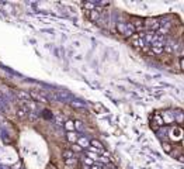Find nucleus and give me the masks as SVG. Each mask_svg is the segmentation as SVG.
Returning a JSON list of instances; mask_svg holds the SVG:
<instances>
[{
  "label": "nucleus",
  "mask_w": 184,
  "mask_h": 169,
  "mask_svg": "<svg viewBox=\"0 0 184 169\" xmlns=\"http://www.w3.org/2000/svg\"><path fill=\"white\" fill-rule=\"evenodd\" d=\"M160 117L163 120V124H166V125H171L174 123V114H173V111H170V110L163 111Z\"/></svg>",
  "instance_id": "nucleus-1"
},
{
  "label": "nucleus",
  "mask_w": 184,
  "mask_h": 169,
  "mask_svg": "<svg viewBox=\"0 0 184 169\" xmlns=\"http://www.w3.org/2000/svg\"><path fill=\"white\" fill-rule=\"evenodd\" d=\"M159 128H160V127H159L157 124H155V123H153V121H152V123H150V130H152V131H155V133H156V131H157Z\"/></svg>",
  "instance_id": "nucleus-18"
},
{
  "label": "nucleus",
  "mask_w": 184,
  "mask_h": 169,
  "mask_svg": "<svg viewBox=\"0 0 184 169\" xmlns=\"http://www.w3.org/2000/svg\"><path fill=\"white\" fill-rule=\"evenodd\" d=\"M17 94H18V97L24 99V100H28V99H30V94L25 93V92H21V90H17Z\"/></svg>",
  "instance_id": "nucleus-13"
},
{
  "label": "nucleus",
  "mask_w": 184,
  "mask_h": 169,
  "mask_svg": "<svg viewBox=\"0 0 184 169\" xmlns=\"http://www.w3.org/2000/svg\"><path fill=\"white\" fill-rule=\"evenodd\" d=\"M153 123H155V124H157L159 127H163V125H165V124H163V120H162L160 114H155V116H153Z\"/></svg>",
  "instance_id": "nucleus-11"
},
{
  "label": "nucleus",
  "mask_w": 184,
  "mask_h": 169,
  "mask_svg": "<svg viewBox=\"0 0 184 169\" xmlns=\"http://www.w3.org/2000/svg\"><path fill=\"white\" fill-rule=\"evenodd\" d=\"M30 97H32L34 100L39 102V103H48V99H47V97L41 96V94L37 93V92H31V93H30Z\"/></svg>",
  "instance_id": "nucleus-3"
},
{
  "label": "nucleus",
  "mask_w": 184,
  "mask_h": 169,
  "mask_svg": "<svg viewBox=\"0 0 184 169\" xmlns=\"http://www.w3.org/2000/svg\"><path fill=\"white\" fill-rule=\"evenodd\" d=\"M65 128L68 130V133H70V131H75V121L68 120L66 123H65Z\"/></svg>",
  "instance_id": "nucleus-9"
},
{
  "label": "nucleus",
  "mask_w": 184,
  "mask_h": 169,
  "mask_svg": "<svg viewBox=\"0 0 184 169\" xmlns=\"http://www.w3.org/2000/svg\"><path fill=\"white\" fill-rule=\"evenodd\" d=\"M75 130H83V124L80 121H75Z\"/></svg>",
  "instance_id": "nucleus-20"
},
{
  "label": "nucleus",
  "mask_w": 184,
  "mask_h": 169,
  "mask_svg": "<svg viewBox=\"0 0 184 169\" xmlns=\"http://www.w3.org/2000/svg\"><path fill=\"white\" fill-rule=\"evenodd\" d=\"M72 152H73V154H75V152H81V151H83V148H81V147H79V145H76V144H73V145H72V149H70Z\"/></svg>",
  "instance_id": "nucleus-15"
},
{
  "label": "nucleus",
  "mask_w": 184,
  "mask_h": 169,
  "mask_svg": "<svg viewBox=\"0 0 184 169\" xmlns=\"http://www.w3.org/2000/svg\"><path fill=\"white\" fill-rule=\"evenodd\" d=\"M77 141H79V147H81V148L90 147V141H89V139H86V138H77Z\"/></svg>",
  "instance_id": "nucleus-10"
},
{
  "label": "nucleus",
  "mask_w": 184,
  "mask_h": 169,
  "mask_svg": "<svg viewBox=\"0 0 184 169\" xmlns=\"http://www.w3.org/2000/svg\"><path fill=\"white\" fill-rule=\"evenodd\" d=\"M76 162H77L76 158H69V159H66V165H76Z\"/></svg>",
  "instance_id": "nucleus-17"
},
{
  "label": "nucleus",
  "mask_w": 184,
  "mask_h": 169,
  "mask_svg": "<svg viewBox=\"0 0 184 169\" xmlns=\"http://www.w3.org/2000/svg\"><path fill=\"white\" fill-rule=\"evenodd\" d=\"M72 106H73V107H77V109H81V107H84L83 103H79V102H72Z\"/></svg>",
  "instance_id": "nucleus-19"
},
{
  "label": "nucleus",
  "mask_w": 184,
  "mask_h": 169,
  "mask_svg": "<svg viewBox=\"0 0 184 169\" xmlns=\"http://www.w3.org/2000/svg\"><path fill=\"white\" fill-rule=\"evenodd\" d=\"M68 141H70L72 144H75L76 141H77V135H76V133H73V131H70V133H68Z\"/></svg>",
  "instance_id": "nucleus-12"
},
{
  "label": "nucleus",
  "mask_w": 184,
  "mask_h": 169,
  "mask_svg": "<svg viewBox=\"0 0 184 169\" xmlns=\"http://www.w3.org/2000/svg\"><path fill=\"white\" fill-rule=\"evenodd\" d=\"M25 114H27V111H23V110H18V111H17V116H18L20 118L25 117Z\"/></svg>",
  "instance_id": "nucleus-21"
},
{
  "label": "nucleus",
  "mask_w": 184,
  "mask_h": 169,
  "mask_svg": "<svg viewBox=\"0 0 184 169\" xmlns=\"http://www.w3.org/2000/svg\"><path fill=\"white\" fill-rule=\"evenodd\" d=\"M90 147L96 148V149H99V151H103L104 149V145L100 141H97V139H91V141H90Z\"/></svg>",
  "instance_id": "nucleus-6"
},
{
  "label": "nucleus",
  "mask_w": 184,
  "mask_h": 169,
  "mask_svg": "<svg viewBox=\"0 0 184 169\" xmlns=\"http://www.w3.org/2000/svg\"><path fill=\"white\" fill-rule=\"evenodd\" d=\"M89 17H90L91 21H99V18H100V10H97V9L91 10L89 13Z\"/></svg>",
  "instance_id": "nucleus-5"
},
{
  "label": "nucleus",
  "mask_w": 184,
  "mask_h": 169,
  "mask_svg": "<svg viewBox=\"0 0 184 169\" xmlns=\"http://www.w3.org/2000/svg\"><path fill=\"white\" fill-rule=\"evenodd\" d=\"M90 169H103V168H101V166H97V165H93Z\"/></svg>",
  "instance_id": "nucleus-27"
},
{
  "label": "nucleus",
  "mask_w": 184,
  "mask_h": 169,
  "mask_svg": "<svg viewBox=\"0 0 184 169\" xmlns=\"http://www.w3.org/2000/svg\"><path fill=\"white\" fill-rule=\"evenodd\" d=\"M177 159H178V162H183V163H184V155H180Z\"/></svg>",
  "instance_id": "nucleus-26"
},
{
  "label": "nucleus",
  "mask_w": 184,
  "mask_h": 169,
  "mask_svg": "<svg viewBox=\"0 0 184 169\" xmlns=\"http://www.w3.org/2000/svg\"><path fill=\"white\" fill-rule=\"evenodd\" d=\"M183 58H184V56H183Z\"/></svg>",
  "instance_id": "nucleus-28"
},
{
  "label": "nucleus",
  "mask_w": 184,
  "mask_h": 169,
  "mask_svg": "<svg viewBox=\"0 0 184 169\" xmlns=\"http://www.w3.org/2000/svg\"><path fill=\"white\" fill-rule=\"evenodd\" d=\"M83 6L87 7V9H90V11L96 9V4H94V3H83Z\"/></svg>",
  "instance_id": "nucleus-16"
},
{
  "label": "nucleus",
  "mask_w": 184,
  "mask_h": 169,
  "mask_svg": "<svg viewBox=\"0 0 184 169\" xmlns=\"http://www.w3.org/2000/svg\"><path fill=\"white\" fill-rule=\"evenodd\" d=\"M173 114H174V123H177V124H183V123H184V111L176 110V111H173Z\"/></svg>",
  "instance_id": "nucleus-2"
},
{
  "label": "nucleus",
  "mask_w": 184,
  "mask_h": 169,
  "mask_svg": "<svg viewBox=\"0 0 184 169\" xmlns=\"http://www.w3.org/2000/svg\"><path fill=\"white\" fill-rule=\"evenodd\" d=\"M62 155H63V158H65V159H69V158H73V152H72L70 149H65Z\"/></svg>",
  "instance_id": "nucleus-14"
},
{
  "label": "nucleus",
  "mask_w": 184,
  "mask_h": 169,
  "mask_svg": "<svg viewBox=\"0 0 184 169\" xmlns=\"http://www.w3.org/2000/svg\"><path fill=\"white\" fill-rule=\"evenodd\" d=\"M180 69H181V71H184V58L180 59Z\"/></svg>",
  "instance_id": "nucleus-25"
},
{
  "label": "nucleus",
  "mask_w": 184,
  "mask_h": 169,
  "mask_svg": "<svg viewBox=\"0 0 184 169\" xmlns=\"http://www.w3.org/2000/svg\"><path fill=\"white\" fill-rule=\"evenodd\" d=\"M125 30H126V23H117V31L120 32V34L124 35Z\"/></svg>",
  "instance_id": "nucleus-8"
},
{
  "label": "nucleus",
  "mask_w": 184,
  "mask_h": 169,
  "mask_svg": "<svg viewBox=\"0 0 184 169\" xmlns=\"http://www.w3.org/2000/svg\"><path fill=\"white\" fill-rule=\"evenodd\" d=\"M94 109H96V110H99V111H103V110H104V109H103V106L99 104V103H97V104H94Z\"/></svg>",
  "instance_id": "nucleus-24"
},
{
  "label": "nucleus",
  "mask_w": 184,
  "mask_h": 169,
  "mask_svg": "<svg viewBox=\"0 0 184 169\" xmlns=\"http://www.w3.org/2000/svg\"><path fill=\"white\" fill-rule=\"evenodd\" d=\"M101 162H104V163H110V158H105V156H100L99 158Z\"/></svg>",
  "instance_id": "nucleus-22"
},
{
  "label": "nucleus",
  "mask_w": 184,
  "mask_h": 169,
  "mask_svg": "<svg viewBox=\"0 0 184 169\" xmlns=\"http://www.w3.org/2000/svg\"><path fill=\"white\" fill-rule=\"evenodd\" d=\"M83 161H84V163H86V165H91V166H93V161L90 159V158H84Z\"/></svg>",
  "instance_id": "nucleus-23"
},
{
  "label": "nucleus",
  "mask_w": 184,
  "mask_h": 169,
  "mask_svg": "<svg viewBox=\"0 0 184 169\" xmlns=\"http://www.w3.org/2000/svg\"><path fill=\"white\" fill-rule=\"evenodd\" d=\"M135 34V27L132 26V23H126V30L124 32V37H132Z\"/></svg>",
  "instance_id": "nucleus-4"
},
{
  "label": "nucleus",
  "mask_w": 184,
  "mask_h": 169,
  "mask_svg": "<svg viewBox=\"0 0 184 169\" xmlns=\"http://www.w3.org/2000/svg\"><path fill=\"white\" fill-rule=\"evenodd\" d=\"M162 148H163V151H165L166 154H171V151H173V147H171V144L167 142V141H163V142H162Z\"/></svg>",
  "instance_id": "nucleus-7"
}]
</instances>
